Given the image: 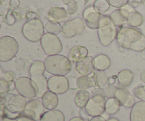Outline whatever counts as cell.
<instances>
[{
	"label": "cell",
	"mask_w": 145,
	"mask_h": 121,
	"mask_svg": "<svg viewBox=\"0 0 145 121\" xmlns=\"http://www.w3.org/2000/svg\"><path fill=\"white\" fill-rule=\"evenodd\" d=\"M118 43L122 48L135 52L145 50V35L132 27H123L118 31Z\"/></svg>",
	"instance_id": "6da1fadb"
},
{
	"label": "cell",
	"mask_w": 145,
	"mask_h": 121,
	"mask_svg": "<svg viewBox=\"0 0 145 121\" xmlns=\"http://www.w3.org/2000/svg\"><path fill=\"white\" fill-rule=\"evenodd\" d=\"M43 62L45 71L56 76H66L72 68L71 62L68 58L59 54L46 57Z\"/></svg>",
	"instance_id": "7a4b0ae2"
},
{
	"label": "cell",
	"mask_w": 145,
	"mask_h": 121,
	"mask_svg": "<svg viewBox=\"0 0 145 121\" xmlns=\"http://www.w3.org/2000/svg\"><path fill=\"white\" fill-rule=\"evenodd\" d=\"M45 68L44 62L41 61H34L29 68L31 79L36 89V97L41 98L48 90V79L44 76Z\"/></svg>",
	"instance_id": "3957f363"
},
{
	"label": "cell",
	"mask_w": 145,
	"mask_h": 121,
	"mask_svg": "<svg viewBox=\"0 0 145 121\" xmlns=\"http://www.w3.org/2000/svg\"><path fill=\"white\" fill-rule=\"evenodd\" d=\"M116 27L110 16L101 15L97 31L99 39L102 45L109 46L116 39L118 35Z\"/></svg>",
	"instance_id": "277c9868"
},
{
	"label": "cell",
	"mask_w": 145,
	"mask_h": 121,
	"mask_svg": "<svg viewBox=\"0 0 145 121\" xmlns=\"http://www.w3.org/2000/svg\"><path fill=\"white\" fill-rule=\"evenodd\" d=\"M21 32L25 39L35 43L40 41L45 34V26L39 18H32L23 25Z\"/></svg>",
	"instance_id": "5b68a950"
},
{
	"label": "cell",
	"mask_w": 145,
	"mask_h": 121,
	"mask_svg": "<svg viewBox=\"0 0 145 121\" xmlns=\"http://www.w3.org/2000/svg\"><path fill=\"white\" fill-rule=\"evenodd\" d=\"M18 43L11 36L5 35L0 38V61L8 62L16 55Z\"/></svg>",
	"instance_id": "8992f818"
},
{
	"label": "cell",
	"mask_w": 145,
	"mask_h": 121,
	"mask_svg": "<svg viewBox=\"0 0 145 121\" xmlns=\"http://www.w3.org/2000/svg\"><path fill=\"white\" fill-rule=\"evenodd\" d=\"M27 101L25 98L21 95H14L8 100V103L5 105L6 117L11 119L19 118L21 113L26 106Z\"/></svg>",
	"instance_id": "52a82bcc"
},
{
	"label": "cell",
	"mask_w": 145,
	"mask_h": 121,
	"mask_svg": "<svg viewBox=\"0 0 145 121\" xmlns=\"http://www.w3.org/2000/svg\"><path fill=\"white\" fill-rule=\"evenodd\" d=\"M40 45L48 56L59 55L63 49L62 42L57 35L49 33L44 34L40 40Z\"/></svg>",
	"instance_id": "ba28073f"
},
{
	"label": "cell",
	"mask_w": 145,
	"mask_h": 121,
	"mask_svg": "<svg viewBox=\"0 0 145 121\" xmlns=\"http://www.w3.org/2000/svg\"><path fill=\"white\" fill-rule=\"evenodd\" d=\"M106 102L103 92L102 93H96L91 97L84 109L86 113L91 118L100 116L105 112Z\"/></svg>",
	"instance_id": "9c48e42d"
},
{
	"label": "cell",
	"mask_w": 145,
	"mask_h": 121,
	"mask_svg": "<svg viewBox=\"0 0 145 121\" xmlns=\"http://www.w3.org/2000/svg\"><path fill=\"white\" fill-rule=\"evenodd\" d=\"M16 90L25 99H33L36 96V89L31 78L21 77L15 80Z\"/></svg>",
	"instance_id": "30bf717a"
},
{
	"label": "cell",
	"mask_w": 145,
	"mask_h": 121,
	"mask_svg": "<svg viewBox=\"0 0 145 121\" xmlns=\"http://www.w3.org/2000/svg\"><path fill=\"white\" fill-rule=\"evenodd\" d=\"M85 29L84 21L80 18L69 20L62 27V35L65 38H72L83 33Z\"/></svg>",
	"instance_id": "8fae6325"
},
{
	"label": "cell",
	"mask_w": 145,
	"mask_h": 121,
	"mask_svg": "<svg viewBox=\"0 0 145 121\" xmlns=\"http://www.w3.org/2000/svg\"><path fill=\"white\" fill-rule=\"evenodd\" d=\"M45 109L41 101L31 99L28 101V102H27L25 109L21 113V116H26L35 120H38L40 119L41 116L45 113Z\"/></svg>",
	"instance_id": "7c38bea8"
},
{
	"label": "cell",
	"mask_w": 145,
	"mask_h": 121,
	"mask_svg": "<svg viewBox=\"0 0 145 121\" xmlns=\"http://www.w3.org/2000/svg\"><path fill=\"white\" fill-rule=\"evenodd\" d=\"M48 90L56 94H63L69 89L67 77L65 76H53L48 79Z\"/></svg>",
	"instance_id": "4fadbf2b"
},
{
	"label": "cell",
	"mask_w": 145,
	"mask_h": 121,
	"mask_svg": "<svg viewBox=\"0 0 145 121\" xmlns=\"http://www.w3.org/2000/svg\"><path fill=\"white\" fill-rule=\"evenodd\" d=\"M101 15L95 10L93 6H89L84 9L83 11V18L86 25L91 29H98L100 23Z\"/></svg>",
	"instance_id": "5bb4252c"
},
{
	"label": "cell",
	"mask_w": 145,
	"mask_h": 121,
	"mask_svg": "<svg viewBox=\"0 0 145 121\" xmlns=\"http://www.w3.org/2000/svg\"><path fill=\"white\" fill-rule=\"evenodd\" d=\"M133 11H135V9L131 5L127 4L125 7L118 9L117 10L112 12L110 17L116 26H120L127 23V18L129 13Z\"/></svg>",
	"instance_id": "9a60e30c"
},
{
	"label": "cell",
	"mask_w": 145,
	"mask_h": 121,
	"mask_svg": "<svg viewBox=\"0 0 145 121\" xmlns=\"http://www.w3.org/2000/svg\"><path fill=\"white\" fill-rule=\"evenodd\" d=\"M115 98L120 102V105L125 108H133L135 104V99L128 91L123 87L118 88Z\"/></svg>",
	"instance_id": "2e32d148"
},
{
	"label": "cell",
	"mask_w": 145,
	"mask_h": 121,
	"mask_svg": "<svg viewBox=\"0 0 145 121\" xmlns=\"http://www.w3.org/2000/svg\"><path fill=\"white\" fill-rule=\"evenodd\" d=\"M93 60L94 58L92 56H88L82 60L76 62L75 69L77 73L81 76H87L91 75L95 69Z\"/></svg>",
	"instance_id": "e0dca14e"
},
{
	"label": "cell",
	"mask_w": 145,
	"mask_h": 121,
	"mask_svg": "<svg viewBox=\"0 0 145 121\" xmlns=\"http://www.w3.org/2000/svg\"><path fill=\"white\" fill-rule=\"evenodd\" d=\"M130 121H145V102L140 101L136 102L131 109Z\"/></svg>",
	"instance_id": "ac0fdd59"
},
{
	"label": "cell",
	"mask_w": 145,
	"mask_h": 121,
	"mask_svg": "<svg viewBox=\"0 0 145 121\" xmlns=\"http://www.w3.org/2000/svg\"><path fill=\"white\" fill-rule=\"evenodd\" d=\"M88 57L87 48L81 45L74 46L70 50L68 55V59L71 62H78Z\"/></svg>",
	"instance_id": "d6986e66"
},
{
	"label": "cell",
	"mask_w": 145,
	"mask_h": 121,
	"mask_svg": "<svg viewBox=\"0 0 145 121\" xmlns=\"http://www.w3.org/2000/svg\"><path fill=\"white\" fill-rule=\"evenodd\" d=\"M68 12L65 8L59 7H52L48 13V18L50 21H54L60 23L67 19Z\"/></svg>",
	"instance_id": "ffe728a7"
},
{
	"label": "cell",
	"mask_w": 145,
	"mask_h": 121,
	"mask_svg": "<svg viewBox=\"0 0 145 121\" xmlns=\"http://www.w3.org/2000/svg\"><path fill=\"white\" fill-rule=\"evenodd\" d=\"M41 101L45 109L50 111L54 110L57 106L59 100H58L57 94L50 91H48L41 97Z\"/></svg>",
	"instance_id": "44dd1931"
},
{
	"label": "cell",
	"mask_w": 145,
	"mask_h": 121,
	"mask_svg": "<svg viewBox=\"0 0 145 121\" xmlns=\"http://www.w3.org/2000/svg\"><path fill=\"white\" fill-rule=\"evenodd\" d=\"M91 94L87 90L79 89L74 96V103L79 109H84L91 99Z\"/></svg>",
	"instance_id": "7402d4cb"
},
{
	"label": "cell",
	"mask_w": 145,
	"mask_h": 121,
	"mask_svg": "<svg viewBox=\"0 0 145 121\" xmlns=\"http://www.w3.org/2000/svg\"><path fill=\"white\" fill-rule=\"evenodd\" d=\"M94 68L98 71H103L108 69L111 65V61L108 55L101 54L94 58L93 60Z\"/></svg>",
	"instance_id": "603a6c76"
},
{
	"label": "cell",
	"mask_w": 145,
	"mask_h": 121,
	"mask_svg": "<svg viewBox=\"0 0 145 121\" xmlns=\"http://www.w3.org/2000/svg\"><path fill=\"white\" fill-rule=\"evenodd\" d=\"M134 79V74L129 69H123L119 72L117 75L118 84L123 87L129 86L133 82Z\"/></svg>",
	"instance_id": "cb8c5ba5"
},
{
	"label": "cell",
	"mask_w": 145,
	"mask_h": 121,
	"mask_svg": "<svg viewBox=\"0 0 145 121\" xmlns=\"http://www.w3.org/2000/svg\"><path fill=\"white\" fill-rule=\"evenodd\" d=\"M65 118L62 112L58 110H50L45 112L40 121H65Z\"/></svg>",
	"instance_id": "d4e9b609"
},
{
	"label": "cell",
	"mask_w": 145,
	"mask_h": 121,
	"mask_svg": "<svg viewBox=\"0 0 145 121\" xmlns=\"http://www.w3.org/2000/svg\"><path fill=\"white\" fill-rule=\"evenodd\" d=\"M143 21H144L143 16L136 10L129 13L127 18V24L130 27L136 28L140 26L143 24Z\"/></svg>",
	"instance_id": "484cf974"
},
{
	"label": "cell",
	"mask_w": 145,
	"mask_h": 121,
	"mask_svg": "<svg viewBox=\"0 0 145 121\" xmlns=\"http://www.w3.org/2000/svg\"><path fill=\"white\" fill-rule=\"evenodd\" d=\"M94 79L96 86L100 89L104 90L110 86L109 77L103 71H99L97 73H96Z\"/></svg>",
	"instance_id": "4316f807"
},
{
	"label": "cell",
	"mask_w": 145,
	"mask_h": 121,
	"mask_svg": "<svg viewBox=\"0 0 145 121\" xmlns=\"http://www.w3.org/2000/svg\"><path fill=\"white\" fill-rule=\"evenodd\" d=\"M120 103L116 98L108 99L106 102V107H105V112L108 115H115L119 111L120 108Z\"/></svg>",
	"instance_id": "83f0119b"
},
{
	"label": "cell",
	"mask_w": 145,
	"mask_h": 121,
	"mask_svg": "<svg viewBox=\"0 0 145 121\" xmlns=\"http://www.w3.org/2000/svg\"><path fill=\"white\" fill-rule=\"evenodd\" d=\"M95 79L91 77L89 75L87 76H80L78 77V88L82 90H87L92 86H96Z\"/></svg>",
	"instance_id": "f1b7e54d"
},
{
	"label": "cell",
	"mask_w": 145,
	"mask_h": 121,
	"mask_svg": "<svg viewBox=\"0 0 145 121\" xmlns=\"http://www.w3.org/2000/svg\"><path fill=\"white\" fill-rule=\"evenodd\" d=\"M110 4L108 0H95L93 7L101 15H103L110 9Z\"/></svg>",
	"instance_id": "f546056e"
},
{
	"label": "cell",
	"mask_w": 145,
	"mask_h": 121,
	"mask_svg": "<svg viewBox=\"0 0 145 121\" xmlns=\"http://www.w3.org/2000/svg\"><path fill=\"white\" fill-rule=\"evenodd\" d=\"M45 29L47 33L57 35L62 31V26L59 23L54 21H48L45 24Z\"/></svg>",
	"instance_id": "4dcf8cb0"
},
{
	"label": "cell",
	"mask_w": 145,
	"mask_h": 121,
	"mask_svg": "<svg viewBox=\"0 0 145 121\" xmlns=\"http://www.w3.org/2000/svg\"><path fill=\"white\" fill-rule=\"evenodd\" d=\"M133 95L137 99L140 101L145 102V85L144 86H138L134 88L133 90Z\"/></svg>",
	"instance_id": "1f68e13d"
},
{
	"label": "cell",
	"mask_w": 145,
	"mask_h": 121,
	"mask_svg": "<svg viewBox=\"0 0 145 121\" xmlns=\"http://www.w3.org/2000/svg\"><path fill=\"white\" fill-rule=\"evenodd\" d=\"M62 2L67 5V11L68 14H73L77 10V5L75 1V0H62Z\"/></svg>",
	"instance_id": "d6a6232c"
},
{
	"label": "cell",
	"mask_w": 145,
	"mask_h": 121,
	"mask_svg": "<svg viewBox=\"0 0 145 121\" xmlns=\"http://www.w3.org/2000/svg\"><path fill=\"white\" fill-rule=\"evenodd\" d=\"M118 87H116V86H113V85H110L108 87H107L106 89H105L103 90V94H104L105 97H106L107 99H111V98L115 97V94H116V92L117 91Z\"/></svg>",
	"instance_id": "836d02e7"
},
{
	"label": "cell",
	"mask_w": 145,
	"mask_h": 121,
	"mask_svg": "<svg viewBox=\"0 0 145 121\" xmlns=\"http://www.w3.org/2000/svg\"><path fill=\"white\" fill-rule=\"evenodd\" d=\"M110 6L120 9L128 4L129 0H108Z\"/></svg>",
	"instance_id": "e575fe53"
},
{
	"label": "cell",
	"mask_w": 145,
	"mask_h": 121,
	"mask_svg": "<svg viewBox=\"0 0 145 121\" xmlns=\"http://www.w3.org/2000/svg\"><path fill=\"white\" fill-rule=\"evenodd\" d=\"M69 86L70 89H78V78L74 76H69L67 77Z\"/></svg>",
	"instance_id": "d590c367"
},
{
	"label": "cell",
	"mask_w": 145,
	"mask_h": 121,
	"mask_svg": "<svg viewBox=\"0 0 145 121\" xmlns=\"http://www.w3.org/2000/svg\"><path fill=\"white\" fill-rule=\"evenodd\" d=\"M9 91V84L4 79H0V94H3Z\"/></svg>",
	"instance_id": "8d00e7d4"
},
{
	"label": "cell",
	"mask_w": 145,
	"mask_h": 121,
	"mask_svg": "<svg viewBox=\"0 0 145 121\" xmlns=\"http://www.w3.org/2000/svg\"><path fill=\"white\" fill-rule=\"evenodd\" d=\"M16 78V75L14 72H11V71H7L4 73V76H3L2 79H4V80H6L7 82H11V81H14Z\"/></svg>",
	"instance_id": "74e56055"
},
{
	"label": "cell",
	"mask_w": 145,
	"mask_h": 121,
	"mask_svg": "<svg viewBox=\"0 0 145 121\" xmlns=\"http://www.w3.org/2000/svg\"><path fill=\"white\" fill-rule=\"evenodd\" d=\"M17 121H36L32 118H30L26 117V116H20L19 118H17Z\"/></svg>",
	"instance_id": "f35d334b"
},
{
	"label": "cell",
	"mask_w": 145,
	"mask_h": 121,
	"mask_svg": "<svg viewBox=\"0 0 145 121\" xmlns=\"http://www.w3.org/2000/svg\"><path fill=\"white\" fill-rule=\"evenodd\" d=\"M89 121H107L106 120L105 118H103V116H95V117H92L91 118V120Z\"/></svg>",
	"instance_id": "ab89813d"
},
{
	"label": "cell",
	"mask_w": 145,
	"mask_h": 121,
	"mask_svg": "<svg viewBox=\"0 0 145 121\" xmlns=\"http://www.w3.org/2000/svg\"><path fill=\"white\" fill-rule=\"evenodd\" d=\"M19 4L20 2L18 0H11V1H10V5L12 7H14V8L18 7V6H19Z\"/></svg>",
	"instance_id": "60d3db41"
},
{
	"label": "cell",
	"mask_w": 145,
	"mask_h": 121,
	"mask_svg": "<svg viewBox=\"0 0 145 121\" xmlns=\"http://www.w3.org/2000/svg\"><path fill=\"white\" fill-rule=\"evenodd\" d=\"M140 79H141L142 82L145 83V70L142 71V73L140 74Z\"/></svg>",
	"instance_id": "b9f144b4"
},
{
	"label": "cell",
	"mask_w": 145,
	"mask_h": 121,
	"mask_svg": "<svg viewBox=\"0 0 145 121\" xmlns=\"http://www.w3.org/2000/svg\"><path fill=\"white\" fill-rule=\"evenodd\" d=\"M69 121H85V120H84L83 118H82L75 117V118H73L70 119Z\"/></svg>",
	"instance_id": "7bdbcfd3"
},
{
	"label": "cell",
	"mask_w": 145,
	"mask_h": 121,
	"mask_svg": "<svg viewBox=\"0 0 145 121\" xmlns=\"http://www.w3.org/2000/svg\"><path fill=\"white\" fill-rule=\"evenodd\" d=\"M109 82H110V85H113L116 82V77H110L109 78Z\"/></svg>",
	"instance_id": "ee69618b"
},
{
	"label": "cell",
	"mask_w": 145,
	"mask_h": 121,
	"mask_svg": "<svg viewBox=\"0 0 145 121\" xmlns=\"http://www.w3.org/2000/svg\"><path fill=\"white\" fill-rule=\"evenodd\" d=\"M107 121H119V120H118V119L114 118H111L108 119V120Z\"/></svg>",
	"instance_id": "f6af8a7d"
},
{
	"label": "cell",
	"mask_w": 145,
	"mask_h": 121,
	"mask_svg": "<svg viewBox=\"0 0 145 121\" xmlns=\"http://www.w3.org/2000/svg\"><path fill=\"white\" fill-rule=\"evenodd\" d=\"M86 1H89V0H86Z\"/></svg>",
	"instance_id": "bcb514c9"
}]
</instances>
